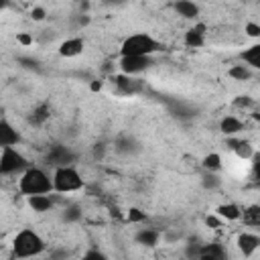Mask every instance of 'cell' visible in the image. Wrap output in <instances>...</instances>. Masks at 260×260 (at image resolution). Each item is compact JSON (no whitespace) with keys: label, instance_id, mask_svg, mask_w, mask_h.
Returning a JSON list of instances; mask_svg holds the SVG:
<instances>
[{"label":"cell","instance_id":"1","mask_svg":"<svg viewBox=\"0 0 260 260\" xmlns=\"http://www.w3.org/2000/svg\"><path fill=\"white\" fill-rule=\"evenodd\" d=\"M156 51H160V43L144 32L132 35L122 43V57H150Z\"/></svg>","mask_w":260,"mask_h":260},{"label":"cell","instance_id":"2","mask_svg":"<svg viewBox=\"0 0 260 260\" xmlns=\"http://www.w3.org/2000/svg\"><path fill=\"white\" fill-rule=\"evenodd\" d=\"M20 191L24 193V195H45V193H49L51 189H53V181L47 177V173L45 171H41V169H26L24 171V175H22V179H20Z\"/></svg>","mask_w":260,"mask_h":260},{"label":"cell","instance_id":"3","mask_svg":"<svg viewBox=\"0 0 260 260\" xmlns=\"http://www.w3.org/2000/svg\"><path fill=\"white\" fill-rule=\"evenodd\" d=\"M12 250H14V256H18V258L37 256V254H41L45 250V242L37 232L22 230V232L16 234V238L12 242Z\"/></svg>","mask_w":260,"mask_h":260},{"label":"cell","instance_id":"4","mask_svg":"<svg viewBox=\"0 0 260 260\" xmlns=\"http://www.w3.org/2000/svg\"><path fill=\"white\" fill-rule=\"evenodd\" d=\"M83 187V181L79 177V173L73 167H59L53 175V189H57L59 193H69V191H77Z\"/></svg>","mask_w":260,"mask_h":260},{"label":"cell","instance_id":"5","mask_svg":"<svg viewBox=\"0 0 260 260\" xmlns=\"http://www.w3.org/2000/svg\"><path fill=\"white\" fill-rule=\"evenodd\" d=\"M22 169H26V158L16 148H12V146L2 148V154H0V173L10 175V173L22 171Z\"/></svg>","mask_w":260,"mask_h":260},{"label":"cell","instance_id":"6","mask_svg":"<svg viewBox=\"0 0 260 260\" xmlns=\"http://www.w3.org/2000/svg\"><path fill=\"white\" fill-rule=\"evenodd\" d=\"M47 160L51 162V165H55L57 169L59 167H69L73 160H75V152H71L67 146H63V144H55V146H51V150L47 152Z\"/></svg>","mask_w":260,"mask_h":260},{"label":"cell","instance_id":"7","mask_svg":"<svg viewBox=\"0 0 260 260\" xmlns=\"http://www.w3.org/2000/svg\"><path fill=\"white\" fill-rule=\"evenodd\" d=\"M150 65H152L150 57H122V61H120V67H122V71L126 75L140 73V71H144Z\"/></svg>","mask_w":260,"mask_h":260},{"label":"cell","instance_id":"8","mask_svg":"<svg viewBox=\"0 0 260 260\" xmlns=\"http://www.w3.org/2000/svg\"><path fill=\"white\" fill-rule=\"evenodd\" d=\"M18 140H20V136H18V132L10 126V122L0 120V146H2V148H8V146H14Z\"/></svg>","mask_w":260,"mask_h":260},{"label":"cell","instance_id":"9","mask_svg":"<svg viewBox=\"0 0 260 260\" xmlns=\"http://www.w3.org/2000/svg\"><path fill=\"white\" fill-rule=\"evenodd\" d=\"M258 244H260V238H258L256 234H246V232H244V234L238 236V248L242 250L244 256H252V254L256 252Z\"/></svg>","mask_w":260,"mask_h":260},{"label":"cell","instance_id":"10","mask_svg":"<svg viewBox=\"0 0 260 260\" xmlns=\"http://www.w3.org/2000/svg\"><path fill=\"white\" fill-rule=\"evenodd\" d=\"M199 260H223L225 254H223V248L219 244H207V246H201L199 248Z\"/></svg>","mask_w":260,"mask_h":260},{"label":"cell","instance_id":"11","mask_svg":"<svg viewBox=\"0 0 260 260\" xmlns=\"http://www.w3.org/2000/svg\"><path fill=\"white\" fill-rule=\"evenodd\" d=\"M203 35H205V24H197V26L189 28L185 32V45H189V47H201L205 43Z\"/></svg>","mask_w":260,"mask_h":260},{"label":"cell","instance_id":"12","mask_svg":"<svg viewBox=\"0 0 260 260\" xmlns=\"http://www.w3.org/2000/svg\"><path fill=\"white\" fill-rule=\"evenodd\" d=\"M83 51V41L81 39H67L65 43H61V47H59V53L63 55V57H75V55H79Z\"/></svg>","mask_w":260,"mask_h":260},{"label":"cell","instance_id":"13","mask_svg":"<svg viewBox=\"0 0 260 260\" xmlns=\"http://www.w3.org/2000/svg\"><path fill=\"white\" fill-rule=\"evenodd\" d=\"M28 205L35 211H49L53 207V201H51L49 195H30L28 197Z\"/></svg>","mask_w":260,"mask_h":260},{"label":"cell","instance_id":"14","mask_svg":"<svg viewBox=\"0 0 260 260\" xmlns=\"http://www.w3.org/2000/svg\"><path fill=\"white\" fill-rule=\"evenodd\" d=\"M175 10H177L181 16H185V18H195V16L199 14V6L193 4V2H187V0L177 2V4H175Z\"/></svg>","mask_w":260,"mask_h":260},{"label":"cell","instance_id":"15","mask_svg":"<svg viewBox=\"0 0 260 260\" xmlns=\"http://www.w3.org/2000/svg\"><path fill=\"white\" fill-rule=\"evenodd\" d=\"M242 120H238V118H234V116H225L223 120H221V124H219V130L223 132V134H236V132H240L242 130Z\"/></svg>","mask_w":260,"mask_h":260},{"label":"cell","instance_id":"16","mask_svg":"<svg viewBox=\"0 0 260 260\" xmlns=\"http://www.w3.org/2000/svg\"><path fill=\"white\" fill-rule=\"evenodd\" d=\"M228 144H230V148L236 150V154H238L240 158H250V156L254 154V148H252L250 142H244V140H230Z\"/></svg>","mask_w":260,"mask_h":260},{"label":"cell","instance_id":"17","mask_svg":"<svg viewBox=\"0 0 260 260\" xmlns=\"http://www.w3.org/2000/svg\"><path fill=\"white\" fill-rule=\"evenodd\" d=\"M217 215L223 217V219H240L242 211L236 203H223V205L217 207Z\"/></svg>","mask_w":260,"mask_h":260},{"label":"cell","instance_id":"18","mask_svg":"<svg viewBox=\"0 0 260 260\" xmlns=\"http://www.w3.org/2000/svg\"><path fill=\"white\" fill-rule=\"evenodd\" d=\"M136 242L142 246H156L158 242V232L156 230H140L136 234Z\"/></svg>","mask_w":260,"mask_h":260},{"label":"cell","instance_id":"19","mask_svg":"<svg viewBox=\"0 0 260 260\" xmlns=\"http://www.w3.org/2000/svg\"><path fill=\"white\" fill-rule=\"evenodd\" d=\"M242 59L250 65V67H260V45H252L248 51L242 53Z\"/></svg>","mask_w":260,"mask_h":260},{"label":"cell","instance_id":"20","mask_svg":"<svg viewBox=\"0 0 260 260\" xmlns=\"http://www.w3.org/2000/svg\"><path fill=\"white\" fill-rule=\"evenodd\" d=\"M240 217H244V223L246 225H260V207L258 205H250L248 209H244V213L240 215Z\"/></svg>","mask_w":260,"mask_h":260},{"label":"cell","instance_id":"21","mask_svg":"<svg viewBox=\"0 0 260 260\" xmlns=\"http://www.w3.org/2000/svg\"><path fill=\"white\" fill-rule=\"evenodd\" d=\"M114 81H116V85L120 87L122 93H132V91L138 89V83H136L132 77H128V75H118Z\"/></svg>","mask_w":260,"mask_h":260},{"label":"cell","instance_id":"22","mask_svg":"<svg viewBox=\"0 0 260 260\" xmlns=\"http://www.w3.org/2000/svg\"><path fill=\"white\" fill-rule=\"evenodd\" d=\"M30 120H32L35 124H43V122H47V120H49V106H47V104H41V106L32 112Z\"/></svg>","mask_w":260,"mask_h":260},{"label":"cell","instance_id":"23","mask_svg":"<svg viewBox=\"0 0 260 260\" xmlns=\"http://www.w3.org/2000/svg\"><path fill=\"white\" fill-rule=\"evenodd\" d=\"M230 77L238 79V81H244V79H250V69L244 67V65H234L230 69Z\"/></svg>","mask_w":260,"mask_h":260},{"label":"cell","instance_id":"24","mask_svg":"<svg viewBox=\"0 0 260 260\" xmlns=\"http://www.w3.org/2000/svg\"><path fill=\"white\" fill-rule=\"evenodd\" d=\"M203 167H205L207 171H217V169L221 167V156H219V154H215V152L207 154V156L203 158Z\"/></svg>","mask_w":260,"mask_h":260},{"label":"cell","instance_id":"25","mask_svg":"<svg viewBox=\"0 0 260 260\" xmlns=\"http://www.w3.org/2000/svg\"><path fill=\"white\" fill-rule=\"evenodd\" d=\"M79 217H81V211H79L75 205H73V207H67L65 213H63V219H65V221H77Z\"/></svg>","mask_w":260,"mask_h":260},{"label":"cell","instance_id":"26","mask_svg":"<svg viewBox=\"0 0 260 260\" xmlns=\"http://www.w3.org/2000/svg\"><path fill=\"white\" fill-rule=\"evenodd\" d=\"M144 213L140 211V209H136V207H132L130 211H128V221H134V223H138V221H144Z\"/></svg>","mask_w":260,"mask_h":260},{"label":"cell","instance_id":"27","mask_svg":"<svg viewBox=\"0 0 260 260\" xmlns=\"http://www.w3.org/2000/svg\"><path fill=\"white\" fill-rule=\"evenodd\" d=\"M132 140L130 138H118V152H130L132 150Z\"/></svg>","mask_w":260,"mask_h":260},{"label":"cell","instance_id":"28","mask_svg":"<svg viewBox=\"0 0 260 260\" xmlns=\"http://www.w3.org/2000/svg\"><path fill=\"white\" fill-rule=\"evenodd\" d=\"M254 102H252V98H248V95H238L236 100H234V106H238V108H246V106H252Z\"/></svg>","mask_w":260,"mask_h":260},{"label":"cell","instance_id":"29","mask_svg":"<svg viewBox=\"0 0 260 260\" xmlns=\"http://www.w3.org/2000/svg\"><path fill=\"white\" fill-rule=\"evenodd\" d=\"M83 260H108L102 252H98V250H89L85 256H83Z\"/></svg>","mask_w":260,"mask_h":260},{"label":"cell","instance_id":"30","mask_svg":"<svg viewBox=\"0 0 260 260\" xmlns=\"http://www.w3.org/2000/svg\"><path fill=\"white\" fill-rule=\"evenodd\" d=\"M246 32H248L250 37H260V26L254 24V22H248V24H246Z\"/></svg>","mask_w":260,"mask_h":260},{"label":"cell","instance_id":"31","mask_svg":"<svg viewBox=\"0 0 260 260\" xmlns=\"http://www.w3.org/2000/svg\"><path fill=\"white\" fill-rule=\"evenodd\" d=\"M203 185H205V187H217V185H219V179H217L215 175H207V177L203 179Z\"/></svg>","mask_w":260,"mask_h":260},{"label":"cell","instance_id":"32","mask_svg":"<svg viewBox=\"0 0 260 260\" xmlns=\"http://www.w3.org/2000/svg\"><path fill=\"white\" fill-rule=\"evenodd\" d=\"M30 16H32L35 20H43V18H45V8H41V6H37V8H32V12H30Z\"/></svg>","mask_w":260,"mask_h":260},{"label":"cell","instance_id":"33","mask_svg":"<svg viewBox=\"0 0 260 260\" xmlns=\"http://www.w3.org/2000/svg\"><path fill=\"white\" fill-rule=\"evenodd\" d=\"M187 256H189V258L199 256V246H197V244H189V246H187Z\"/></svg>","mask_w":260,"mask_h":260},{"label":"cell","instance_id":"34","mask_svg":"<svg viewBox=\"0 0 260 260\" xmlns=\"http://www.w3.org/2000/svg\"><path fill=\"white\" fill-rule=\"evenodd\" d=\"M205 223H207L209 228H219V219H217L215 215H207V217H205Z\"/></svg>","mask_w":260,"mask_h":260},{"label":"cell","instance_id":"35","mask_svg":"<svg viewBox=\"0 0 260 260\" xmlns=\"http://www.w3.org/2000/svg\"><path fill=\"white\" fill-rule=\"evenodd\" d=\"M18 43H22V45H30V43H32V37L26 35V32H20V35H18Z\"/></svg>","mask_w":260,"mask_h":260},{"label":"cell","instance_id":"36","mask_svg":"<svg viewBox=\"0 0 260 260\" xmlns=\"http://www.w3.org/2000/svg\"><path fill=\"white\" fill-rule=\"evenodd\" d=\"M102 89V81H93L91 83V91H100Z\"/></svg>","mask_w":260,"mask_h":260},{"label":"cell","instance_id":"37","mask_svg":"<svg viewBox=\"0 0 260 260\" xmlns=\"http://www.w3.org/2000/svg\"><path fill=\"white\" fill-rule=\"evenodd\" d=\"M4 6H6V2H0V10H2V8H4Z\"/></svg>","mask_w":260,"mask_h":260}]
</instances>
